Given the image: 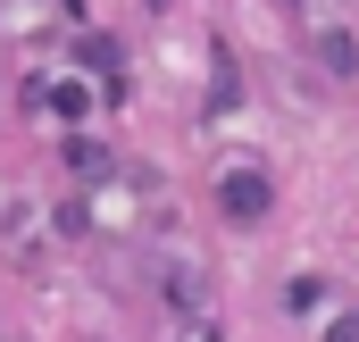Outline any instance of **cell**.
<instances>
[{
  "label": "cell",
  "instance_id": "7a4b0ae2",
  "mask_svg": "<svg viewBox=\"0 0 359 342\" xmlns=\"http://www.w3.org/2000/svg\"><path fill=\"white\" fill-rule=\"evenodd\" d=\"M318 59H326L334 76H351V67H359V42H351V34H326V42H318Z\"/></svg>",
  "mask_w": 359,
  "mask_h": 342
},
{
  "label": "cell",
  "instance_id": "3957f363",
  "mask_svg": "<svg viewBox=\"0 0 359 342\" xmlns=\"http://www.w3.org/2000/svg\"><path fill=\"white\" fill-rule=\"evenodd\" d=\"M326 342H359V309H334L326 317Z\"/></svg>",
  "mask_w": 359,
  "mask_h": 342
},
{
  "label": "cell",
  "instance_id": "6da1fadb",
  "mask_svg": "<svg viewBox=\"0 0 359 342\" xmlns=\"http://www.w3.org/2000/svg\"><path fill=\"white\" fill-rule=\"evenodd\" d=\"M268 175L259 167H234V175H217V209H226V217H234V226H251V217H268Z\"/></svg>",
  "mask_w": 359,
  "mask_h": 342
}]
</instances>
